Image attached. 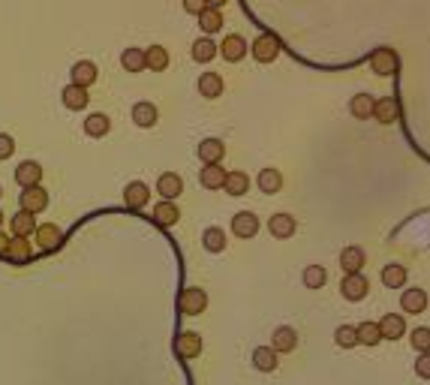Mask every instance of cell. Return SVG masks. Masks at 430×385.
Listing matches in <instances>:
<instances>
[{"label": "cell", "mask_w": 430, "mask_h": 385, "mask_svg": "<svg viewBox=\"0 0 430 385\" xmlns=\"http://www.w3.org/2000/svg\"><path fill=\"white\" fill-rule=\"evenodd\" d=\"M178 307H181V313H184V316H199V313H205V307H208L205 289L187 286V289L178 295Z\"/></svg>", "instance_id": "obj_1"}, {"label": "cell", "mask_w": 430, "mask_h": 385, "mask_svg": "<svg viewBox=\"0 0 430 385\" xmlns=\"http://www.w3.org/2000/svg\"><path fill=\"white\" fill-rule=\"evenodd\" d=\"M250 51H253V58L259 60V63H271V60L280 54V40H277L274 33H259V36L253 40Z\"/></svg>", "instance_id": "obj_2"}, {"label": "cell", "mask_w": 430, "mask_h": 385, "mask_svg": "<svg viewBox=\"0 0 430 385\" xmlns=\"http://www.w3.org/2000/svg\"><path fill=\"white\" fill-rule=\"evenodd\" d=\"M340 292L346 301H361V298H367V292H370V280L364 277V274H346L340 280Z\"/></svg>", "instance_id": "obj_3"}, {"label": "cell", "mask_w": 430, "mask_h": 385, "mask_svg": "<svg viewBox=\"0 0 430 385\" xmlns=\"http://www.w3.org/2000/svg\"><path fill=\"white\" fill-rule=\"evenodd\" d=\"M18 202H22L24 214H40V211L49 208V192H45L42 187H27L22 196H18Z\"/></svg>", "instance_id": "obj_4"}, {"label": "cell", "mask_w": 430, "mask_h": 385, "mask_svg": "<svg viewBox=\"0 0 430 385\" xmlns=\"http://www.w3.org/2000/svg\"><path fill=\"white\" fill-rule=\"evenodd\" d=\"M217 54H223V60L229 63H238L247 54V40L238 33H229L223 36V45H217Z\"/></svg>", "instance_id": "obj_5"}, {"label": "cell", "mask_w": 430, "mask_h": 385, "mask_svg": "<svg viewBox=\"0 0 430 385\" xmlns=\"http://www.w3.org/2000/svg\"><path fill=\"white\" fill-rule=\"evenodd\" d=\"M370 69L377 76H395L397 72V54L391 49H377L370 54Z\"/></svg>", "instance_id": "obj_6"}, {"label": "cell", "mask_w": 430, "mask_h": 385, "mask_svg": "<svg viewBox=\"0 0 430 385\" xmlns=\"http://www.w3.org/2000/svg\"><path fill=\"white\" fill-rule=\"evenodd\" d=\"M199 352H202V337H199L196 331H184L175 341V355L178 359L190 361V359H199Z\"/></svg>", "instance_id": "obj_7"}, {"label": "cell", "mask_w": 430, "mask_h": 385, "mask_svg": "<svg viewBox=\"0 0 430 385\" xmlns=\"http://www.w3.org/2000/svg\"><path fill=\"white\" fill-rule=\"evenodd\" d=\"M36 244H40V250L45 253H51V250H58L60 241H63V232L54 223H42V226H36Z\"/></svg>", "instance_id": "obj_8"}, {"label": "cell", "mask_w": 430, "mask_h": 385, "mask_svg": "<svg viewBox=\"0 0 430 385\" xmlns=\"http://www.w3.org/2000/svg\"><path fill=\"white\" fill-rule=\"evenodd\" d=\"M199 97H205V99H217V97H223V90H226V81L220 72H202L199 76Z\"/></svg>", "instance_id": "obj_9"}, {"label": "cell", "mask_w": 430, "mask_h": 385, "mask_svg": "<svg viewBox=\"0 0 430 385\" xmlns=\"http://www.w3.org/2000/svg\"><path fill=\"white\" fill-rule=\"evenodd\" d=\"M148 199H151L148 184H142V181H133V184H126V190H124V205L130 208V211H142L144 205H148Z\"/></svg>", "instance_id": "obj_10"}, {"label": "cell", "mask_w": 430, "mask_h": 385, "mask_svg": "<svg viewBox=\"0 0 430 385\" xmlns=\"http://www.w3.org/2000/svg\"><path fill=\"white\" fill-rule=\"evenodd\" d=\"M15 181H18V187L27 190V187H40V181H42V166L40 163H33V160H24L22 166L15 169Z\"/></svg>", "instance_id": "obj_11"}, {"label": "cell", "mask_w": 430, "mask_h": 385, "mask_svg": "<svg viewBox=\"0 0 430 385\" xmlns=\"http://www.w3.org/2000/svg\"><path fill=\"white\" fill-rule=\"evenodd\" d=\"M377 325H379L382 341H397V337L406 334V322H404V316H400V313H386Z\"/></svg>", "instance_id": "obj_12"}, {"label": "cell", "mask_w": 430, "mask_h": 385, "mask_svg": "<svg viewBox=\"0 0 430 385\" xmlns=\"http://www.w3.org/2000/svg\"><path fill=\"white\" fill-rule=\"evenodd\" d=\"M157 192L166 202L178 199L181 192H184V181H181V175H175V172H163V175L157 178Z\"/></svg>", "instance_id": "obj_13"}, {"label": "cell", "mask_w": 430, "mask_h": 385, "mask_svg": "<svg viewBox=\"0 0 430 385\" xmlns=\"http://www.w3.org/2000/svg\"><path fill=\"white\" fill-rule=\"evenodd\" d=\"M232 232L238 238H253L256 232H259V217L250 214V211H238V214L232 217Z\"/></svg>", "instance_id": "obj_14"}, {"label": "cell", "mask_w": 430, "mask_h": 385, "mask_svg": "<svg viewBox=\"0 0 430 385\" xmlns=\"http://www.w3.org/2000/svg\"><path fill=\"white\" fill-rule=\"evenodd\" d=\"M3 256H6L9 262H15V265H24V262H31L33 247H31V241H27V238H9Z\"/></svg>", "instance_id": "obj_15"}, {"label": "cell", "mask_w": 430, "mask_h": 385, "mask_svg": "<svg viewBox=\"0 0 430 385\" xmlns=\"http://www.w3.org/2000/svg\"><path fill=\"white\" fill-rule=\"evenodd\" d=\"M295 346H298V331L295 328L280 325L277 331H274V337H271V350L274 352H295Z\"/></svg>", "instance_id": "obj_16"}, {"label": "cell", "mask_w": 430, "mask_h": 385, "mask_svg": "<svg viewBox=\"0 0 430 385\" xmlns=\"http://www.w3.org/2000/svg\"><path fill=\"white\" fill-rule=\"evenodd\" d=\"M60 99H63V106H67L69 112H81V108H88V103H90L88 90L78 88V85H67V88H63L60 90Z\"/></svg>", "instance_id": "obj_17"}, {"label": "cell", "mask_w": 430, "mask_h": 385, "mask_svg": "<svg viewBox=\"0 0 430 385\" xmlns=\"http://www.w3.org/2000/svg\"><path fill=\"white\" fill-rule=\"evenodd\" d=\"M367 265V256H364V250L361 247H346V250L340 253V268L346 271V274H361V268Z\"/></svg>", "instance_id": "obj_18"}, {"label": "cell", "mask_w": 430, "mask_h": 385, "mask_svg": "<svg viewBox=\"0 0 430 385\" xmlns=\"http://www.w3.org/2000/svg\"><path fill=\"white\" fill-rule=\"evenodd\" d=\"M373 117H377L379 124H395L397 117H400V103H397L395 97H382V99H377Z\"/></svg>", "instance_id": "obj_19"}, {"label": "cell", "mask_w": 430, "mask_h": 385, "mask_svg": "<svg viewBox=\"0 0 430 385\" xmlns=\"http://www.w3.org/2000/svg\"><path fill=\"white\" fill-rule=\"evenodd\" d=\"M295 229H298V223H295V217L292 214H274L268 220V232L274 238H292L295 235Z\"/></svg>", "instance_id": "obj_20"}, {"label": "cell", "mask_w": 430, "mask_h": 385, "mask_svg": "<svg viewBox=\"0 0 430 385\" xmlns=\"http://www.w3.org/2000/svg\"><path fill=\"white\" fill-rule=\"evenodd\" d=\"M178 220H181V211H178L175 202L163 199L160 205H154V223H157V226H166L169 229V226H175Z\"/></svg>", "instance_id": "obj_21"}, {"label": "cell", "mask_w": 430, "mask_h": 385, "mask_svg": "<svg viewBox=\"0 0 430 385\" xmlns=\"http://www.w3.org/2000/svg\"><path fill=\"white\" fill-rule=\"evenodd\" d=\"M223 181H226V172L220 163H211V166L199 169V184L205 190H223Z\"/></svg>", "instance_id": "obj_22"}, {"label": "cell", "mask_w": 430, "mask_h": 385, "mask_svg": "<svg viewBox=\"0 0 430 385\" xmlns=\"http://www.w3.org/2000/svg\"><path fill=\"white\" fill-rule=\"evenodd\" d=\"M69 72H72V85H78V88H85V90L97 81V63H90V60H78Z\"/></svg>", "instance_id": "obj_23"}, {"label": "cell", "mask_w": 430, "mask_h": 385, "mask_svg": "<svg viewBox=\"0 0 430 385\" xmlns=\"http://www.w3.org/2000/svg\"><path fill=\"white\" fill-rule=\"evenodd\" d=\"M400 307H404V313H424L427 292L424 289H406L404 295H400Z\"/></svg>", "instance_id": "obj_24"}, {"label": "cell", "mask_w": 430, "mask_h": 385, "mask_svg": "<svg viewBox=\"0 0 430 385\" xmlns=\"http://www.w3.org/2000/svg\"><path fill=\"white\" fill-rule=\"evenodd\" d=\"M223 154H226V145L220 142V139H205V142H199V160H202L205 166H211V163H220V160H223Z\"/></svg>", "instance_id": "obj_25"}, {"label": "cell", "mask_w": 430, "mask_h": 385, "mask_svg": "<svg viewBox=\"0 0 430 385\" xmlns=\"http://www.w3.org/2000/svg\"><path fill=\"white\" fill-rule=\"evenodd\" d=\"M253 364H256V370H262V373H271V370H277V352L271 350V346H256L253 350Z\"/></svg>", "instance_id": "obj_26"}, {"label": "cell", "mask_w": 430, "mask_h": 385, "mask_svg": "<svg viewBox=\"0 0 430 385\" xmlns=\"http://www.w3.org/2000/svg\"><path fill=\"white\" fill-rule=\"evenodd\" d=\"M166 67H169V51L163 49V45H151V49H144V69L163 72Z\"/></svg>", "instance_id": "obj_27"}, {"label": "cell", "mask_w": 430, "mask_h": 385, "mask_svg": "<svg viewBox=\"0 0 430 385\" xmlns=\"http://www.w3.org/2000/svg\"><path fill=\"white\" fill-rule=\"evenodd\" d=\"M9 229H13V238H31V232H36V220H33V214L18 211V214L9 220Z\"/></svg>", "instance_id": "obj_28"}, {"label": "cell", "mask_w": 430, "mask_h": 385, "mask_svg": "<svg viewBox=\"0 0 430 385\" xmlns=\"http://www.w3.org/2000/svg\"><path fill=\"white\" fill-rule=\"evenodd\" d=\"M373 108H377V99H373L370 94H358V97H352V103H349L352 117H358V121L373 117Z\"/></svg>", "instance_id": "obj_29"}, {"label": "cell", "mask_w": 430, "mask_h": 385, "mask_svg": "<svg viewBox=\"0 0 430 385\" xmlns=\"http://www.w3.org/2000/svg\"><path fill=\"white\" fill-rule=\"evenodd\" d=\"M202 244H205L208 253H223L229 241H226V232L220 226H208L205 235H202Z\"/></svg>", "instance_id": "obj_30"}, {"label": "cell", "mask_w": 430, "mask_h": 385, "mask_svg": "<svg viewBox=\"0 0 430 385\" xmlns=\"http://www.w3.org/2000/svg\"><path fill=\"white\" fill-rule=\"evenodd\" d=\"M108 130H112V121H108V115H103V112L90 115L85 121V133L90 136V139H103Z\"/></svg>", "instance_id": "obj_31"}, {"label": "cell", "mask_w": 430, "mask_h": 385, "mask_svg": "<svg viewBox=\"0 0 430 385\" xmlns=\"http://www.w3.org/2000/svg\"><path fill=\"white\" fill-rule=\"evenodd\" d=\"M223 190L229 192V196H244V192L250 190V178H247L244 172H226Z\"/></svg>", "instance_id": "obj_32"}, {"label": "cell", "mask_w": 430, "mask_h": 385, "mask_svg": "<svg viewBox=\"0 0 430 385\" xmlns=\"http://www.w3.org/2000/svg\"><path fill=\"white\" fill-rule=\"evenodd\" d=\"M157 117L160 115H157V106H154V103H135L133 106V121L139 126H144V130L157 124Z\"/></svg>", "instance_id": "obj_33"}, {"label": "cell", "mask_w": 430, "mask_h": 385, "mask_svg": "<svg viewBox=\"0 0 430 385\" xmlns=\"http://www.w3.org/2000/svg\"><path fill=\"white\" fill-rule=\"evenodd\" d=\"M382 283H386L388 289H400L406 283V268L404 265H397V262H391L382 268Z\"/></svg>", "instance_id": "obj_34"}, {"label": "cell", "mask_w": 430, "mask_h": 385, "mask_svg": "<svg viewBox=\"0 0 430 385\" xmlns=\"http://www.w3.org/2000/svg\"><path fill=\"white\" fill-rule=\"evenodd\" d=\"M280 187H283L280 169H262V172H259V190H262V192L274 196V192H280Z\"/></svg>", "instance_id": "obj_35"}, {"label": "cell", "mask_w": 430, "mask_h": 385, "mask_svg": "<svg viewBox=\"0 0 430 385\" xmlns=\"http://www.w3.org/2000/svg\"><path fill=\"white\" fill-rule=\"evenodd\" d=\"M121 67L126 72H142L144 69V49H124L121 54Z\"/></svg>", "instance_id": "obj_36"}, {"label": "cell", "mask_w": 430, "mask_h": 385, "mask_svg": "<svg viewBox=\"0 0 430 385\" xmlns=\"http://www.w3.org/2000/svg\"><path fill=\"white\" fill-rule=\"evenodd\" d=\"M199 27H202L205 33H217L220 27H223V13H220V9H211V6H208L205 13H199Z\"/></svg>", "instance_id": "obj_37"}, {"label": "cell", "mask_w": 430, "mask_h": 385, "mask_svg": "<svg viewBox=\"0 0 430 385\" xmlns=\"http://www.w3.org/2000/svg\"><path fill=\"white\" fill-rule=\"evenodd\" d=\"M217 58V42L211 40H196L193 42V60L196 63H211Z\"/></svg>", "instance_id": "obj_38"}, {"label": "cell", "mask_w": 430, "mask_h": 385, "mask_svg": "<svg viewBox=\"0 0 430 385\" xmlns=\"http://www.w3.org/2000/svg\"><path fill=\"white\" fill-rule=\"evenodd\" d=\"M355 337H358V343H364V346H377L382 341L377 322H361L358 328H355Z\"/></svg>", "instance_id": "obj_39"}, {"label": "cell", "mask_w": 430, "mask_h": 385, "mask_svg": "<svg viewBox=\"0 0 430 385\" xmlns=\"http://www.w3.org/2000/svg\"><path fill=\"white\" fill-rule=\"evenodd\" d=\"M325 280H328V274H325L322 265H307L304 268V286L307 289H322Z\"/></svg>", "instance_id": "obj_40"}, {"label": "cell", "mask_w": 430, "mask_h": 385, "mask_svg": "<svg viewBox=\"0 0 430 385\" xmlns=\"http://www.w3.org/2000/svg\"><path fill=\"white\" fill-rule=\"evenodd\" d=\"M334 341H337V346H343V350H352V346H358V337H355V328L352 325H340V328H337Z\"/></svg>", "instance_id": "obj_41"}, {"label": "cell", "mask_w": 430, "mask_h": 385, "mask_svg": "<svg viewBox=\"0 0 430 385\" xmlns=\"http://www.w3.org/2000/svg\"><path fill=\"white\" fill-rule=\"evenodd\" d=\"M409 341H413L415 352H430V328H415Z\"/></svg>", "instance_id": "obj_42"}, {"label": "cell", "mask_w": 430, "mask_h": 385, "mask_svg": "<svg viewBox=\"0 0 430 385\" xmlns=\"http://www.w3.org/2000/svg\"><path fill=\"white\" fill-rule=\"evenodd\" d=\"M415 373H418L422 379H430V352H422V355L415 359Z\"/></svg>", "instance_id": "obj_43"}, {"label": "cell", "mask_w": 430, "mask_h": 385, "mask_svg": "<svg viewBox=\"0 0 430 385\" xmlns=\"http://www.w3.org/2000/svg\"><path fill=\"white\" fill-rule=\"evenodd\" d=\"M13 151H15V142H13V136L0 133V160H9V157H13Z\"/></svg>", "instance_id": "obj_44"}, {"label": "cell", "mask_w": 430, "mask_h": 385, "mask_svg": "<svg viewBox=\"0 0 430 385\" xmlns=\"http://www.w3.org/2000/svg\"><path fill=\"white\" fill-rule=\"evenodd\" d=\"M184 9L190 15H199V13H205V9H208V3H205V0H184Z\"/></svg>", "instance_id": "obj_45"}, {"label": "cell", "mask_w": 430, "mask_h": 385, "mask_svg": "<svg viewBox=\"0 0 430 385\" xmlns=\"http://www.w3.org/2000/svg\"><path fill=\"white\" fill-rule=\"evenodd\" d=\"M6 244H9V238H6L3 232H0V256H3V253H6Z\"/></svg>", "instance_id": "obj_46"}, {"label": "cell", "mask_w": 430, "mask_h": 385, "mask_svg": "<svg viewBox=\"0 0 430 385\" xmlns=\"http://www.w3.org/2000/svg\"><path fill=\"white\" fill-rule=\"evenodd\" d=\"M205 3H208V6H211V9H220V6H223V3H226V0H205Z\"/></svg>", "instance_id": "obj_47"}, {"label": "cell", "mask_w": 430, "mask_h": 385, "mask_svg": "<svg viewBox=\"0 0 430 385\" xmlns=\"http://www.w3.org/2000/svg\"><path fill=\"white\" fill-rule=\"evenodd\" d=\"M0 223H3V211H0Z\"/></svg>", "instance_id": "obj_48"}, {"label": "cell", "mask_w": 430, "mask_h": 385, "mask_svg": "<svg viewBox=\"0 0 430 385\" xmlns=\"http://www.w3.org/2000/svg\"><path fill=\"white\" fill-rule=\"evenodd\" d=\"M0 196H3V187H0Z\"/></svg>", "instance_id": "obj_49"}]
</instances>
